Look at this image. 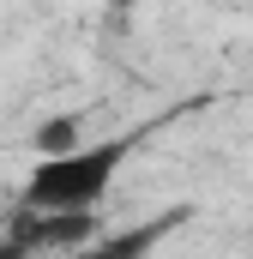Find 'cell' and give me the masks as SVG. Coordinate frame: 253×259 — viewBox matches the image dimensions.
I'll return each mask as SVG.
<instances>
[{
    "label": "cell",
    "mask_w": 253,
    "mask_h": 259,
    "mask_svg": "<svg viewBox=\"0 0 253 259\" xmlns=\"http://www.w3.org/2000/svg\"><path fill=\"white\" fill-rule=\"evenodd\" d=\"M126 145L121 139H97V145H66V151H49L36 157L30 181H24V205H61V211H97L115 175H121Z\"/></svg>",
    "instance_id": "obj_1"
},
{
    "label": "cell",
    "mask_w": 253,
    "mask_h": 259,
    "mask_svg": "<svg viewBox=\"0 0 253 259\" xmlns=\"http://www.w3.org/2000/svg\"><path fill=\"white\" fill-rule=\"evenodd\" d=\"M97 241V211H61V205H18L6 253H72Z\"/></svg>",
    "instance_id": "obj_2"
},
{
    "label": "cell",
    "mask_w": 253,
    "mask_h": 259,
    "mask_svg": "<svg viewBox=\"0 0 253 259\" xmlns=\"http://www.w3.org/2000/svg\"><path fill=\"white\" fill-rule=\"evenodd\" d=\"M30 145H36V157L66 151V145H78V121H72V115H55V121H43V127L30 133Z\"/></svg>",
    "instance_id": "obj_3"
}]
</instances>
